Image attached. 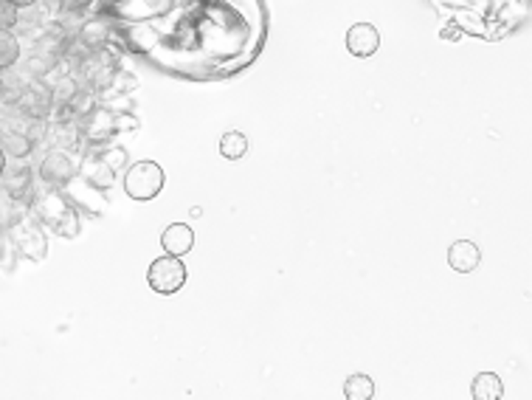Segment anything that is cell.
<instances>
[{"instance_id":"cell-1","label":"cell","mask_w":532,"mask_h":400,"mask_svg":"<svg viewBox=\"0 0 532 400\" xmlns=\"http://www.w3.org/2000/svg\"><path fill=\"white\" fill-rule=\"evenodd\" d=\"M29 206H31V215L40 220V226L48 228V232L68 237V240L80 237V232H82L80 209H76V203L63 192V189L46 186V192L34 195Z\"/></svg>"},{"instance_id":"cell-2","label":"cell","mask_w":532,"mask_h":400,"mask_svg":"<svg viewBox=\"0 0 532 400\" xmlns=\"http://www.w3.org/2000/svg\"><path fill=\"white\" fill-rule=\"evenodd\" d=\"M164 183H166V175H164L161 164H156V161L130 164L124 169V178H122V186H124L127 198L139 200V203H147L152 198H158Z\"/></svg>"},{"instance_id":"cell-3","label":"cell","mask_w":532,"mask_h":400,"mask_svg":"<svg viewBox=\"0 0 532 400\" xmlns=\"http://www.w3.org/2000/svg\"><path fill=\"white\" fill-rule=\"evenodd\" d=\"M80 136L85 149H102L107 147L113 139L119 136V127H116V113L105 105L90 107L85 116L80 119Z\"/></svg>"},{"instance_id":"cell-4","label":"cell","mask_w":532,"mask_h":400,"mask_svg":"<svg viewBox=\"0 0 532 400\" xmlns=\"http://www.w3.org/2000/svg\"><path fill=\"white\" fill-rule=\"evenodd\" d=\"M147 282H149V288L156 294H161V296L178 294L186 285V265H183V260L175 257V254H164L158 260H152L149 271H147Z\"/></svg>"},{"instance_id":"cell-5","label":"cell","mask_w":532,"mask_h":400,"mask_svg":"<svg viewBox=\"0 0 532 400\" xmlns=\"http://www.w3.org/2000/svg\"><path fill=\"white\" fill-rule=\"evenodd\" d=\"M9 234L12 240L17 243V249H21V254L31 262H43L48 257V240L43 234V226L40 220H37L31 212L23 217V220H17L9 226Z\"/></svg>"},{"instance_id":"cell-6","label":"cell","mask_w":532,"mask_h":400,"mask_svg":"<svg viewBox=\"0 0 532 400\" xmlns=\"http://www.w3.org/2000/svg\"><path fill=\"white\" fill-rule=\"evenodd\" d=\"M37 175H40V181L48 189H65L76 175H80V169H76V161L71 152L54 147L43 156L40 166H37Z\"/></svg>"},{"instance_id":"cell-7","label":"cell","mask_w":532,"mask_h":400,"mask_svg":"<svg viewBox=\"0 0 532 400\" xmlns=\"http://www.w3.org/2000/svg\"><path fill=\"white\" fill-rule=\"evenodd\" d=\"M23 116L29 119H51L54 116V107H56V99H54V88L48 80H29L23 93H21V102H17Z\"/></svg>"},{"instance_id":"cell-8","label":"cell","mask_w":532,"mask_h":400,"mask_svg":"<svg viewBox=\"0 0 532 400\" xmlns=\"http://www.w3.org/2000/svg\"><path fill=\"white\" fill-rule=\"evenodd\" d=\"M0 195L6 200H31L34 198V169L31 164L14 161L6 164L4 175H0Z\"/></svg>"},{"instance_id":"cell-9","label":"cell","mask_w":532,"mask_h":400,"mask_svg":"<svg viewBox=\"0 0 532 400\" xmlns=\"http://www.w3.org/2000/svg\"><path fill=\"white\" fill-rule=\"evenodd\" d=\"M380 48V34L372 23H355L347 31V51L358 60H367V56H375Z\"/></svg>"},{"instance_id":"cell-10","label":"cell","mask_w":532,"mask_h":400,"mask_svg":"<svg viewBox=\"0 0 532 400\" xmlns=\"http://www.w3.org/2000/svg\"><path fill=\"white\" fill-rule=\"evenodd\" d=\"M82 178L93 186V189H99V192H107L113 178H116V173L102 161V152L99 149H85L82 152Z\"/></svg>"},{"instance_id":"cell-11","label":"cell","mask_w":532,"mask_h":400,"mask_svg":"<svg viewBox=\"0 0 532 400\" xmlns=\"http://www.w3.org/2000/svg\"><path fill=\"white\" fill-rule=\"evenodd\" d=\"M110 37H113V26H110V21H107L105 14H90L88 21L82 23V29L76 31V40H80L90 51L107 48Z\"/></svg>"},{"instance_id":"cell-12","label":"cell","mask_w":532,"mask_h":400,"mask_svg":"<svg viewBox=\"0 0 532 400\" xmlns=\"http://www.w3.org/2000/svg\"><path fill=\"white\" fill-rule=\"evenodd\" d=\"M482 262V251L477 243L470 240H456L448 249V265L456 274H473Z\"/></svg>"},{"instance_id":"cell-13","label":"cell","mask_w":532,"mask_h":400,"mask_svg":"<svg viewBox=\"0 0 532 400\" xmlns=\"http://www.w3.org/2000/svg\"><path fill=\"white\" fill-rule=\"evenodd\" d=\"M161 249H164V254H175V257L189 254V251L195 249V232H192V226H186V223L166 226L164 234H161Z\"/></svg>"},{"instance_id":"cell-14","label":"cell","mask_w":532,"mask_h":400,"mask_svg":"<svg viewBox=\"0 0 532 400\" xmlns=\"http://www.w3.org/2000/svg\"><path fill=\"white\" fill-rule=\"evenodd\" d=\"M0 147H4V152L14 161H26L37 149V144L26 136V130H21V127L0 130Z\"/></svg>"},{"instance_id":"cell-15","label":"cell","mask_w":532,"mask_h":400,"mask_svg":"<svg viewBox=\"0 0 532 400\" xmlns=\"http://www.w3.org/2000/svg\"><path fill=\"white\" fill-rule=\"evenodd\" d=\"M470 397L473 400H502L504 397V384L496 372H479L470 384Z\"/></svg>"},{"instance_id":"cell-16","label":"cell","mask_w":532,"mask_h":400,"mask_svg":"<svg viewBox=\"0 0 532 400\" xmlns=\"http://www.w3.org/2000/svg\"><path fill=\"white\" fill-rule=\"evenodd\" d=\"M21 56H23L21 37L9 29H0V71L14 68L17 63H21Z\"/></svg>"},{"instance_id":"cell-17","label":"cell","mask_w":532,"mask_h":400,"mask_svg":"<svg viewBox=\"0 0 532 400\" xmlns=\"http://www.w3.org/2000/svg\"><path fill=\"white\" fill-rule=\"evenodd\" d=\"M217 149L225 161H240L245 152H249V139H245V132H240V130H228V132H223Z\"/></svg>"},{"instance_id":"cell-18","label":"cell","mask_w":532,"mask_h":400,"mask_svg":"<svg viewBox=\"0 0 532 400\" xmlns=\"http://www.w3.org/2000/svg\"><path fill=\"white\" fill-rule=\"evenodd\" d=\"M344 397L347 400H372L375 397V380L364 372L350 375L344 380Z\"/></svg>"},{"instance_id":"cell-19","label":"cell","mask_w":532,"mask_h":400,"mask_svg":"<svg viewBox=\"0 0 532 400\" xmlns=\"http://www.w3.org/2000/svg\"><path fill=\"white\" fill-rule=\"evenodd\" d=\"M17 254H21V249H17V243L12 240V234L0 237V271H14Z\"/></svg>"},{"instance_id":"cell-20","label":"cell","mask_w":532,"mask_h":400,"mask_svg":"<svg viewBox=\"0 0 532 400\" xmlns=\"http://www.w3.org/2000/svg\"><path fill=\"white\" fill-rule=\"evenodd\" d=\"M99 152H102V161H105L116 175L127 166V149H124V147H110V144H107V147H102Z\"/></svg>"},{"instance_id":"cell-21","label":"cell","mask_w":532,"mask_h":400,"mask_svg":"<svg viewBox=\"0 0 532 400\" xmlns=\"http://www.w3.org/2000/svg\"><path fill=\"white\" fill-rule=\"evenodd\" d=\"M21 12L23 9H17L12 0H0V29H14L17 21H21Z\"/></svg>"},{"instance_id":"cell-22","label":"cell","mask_w":532,"mask_h":400,"mask_svg":"<svg viewBox=\"0 0 532 400\" xmlns=\"http://www.w3.org/2000/svg\"><path fill=\"white\" fill-rule=\"evenodd\" d=\"M116 127H119V132H124V130L136 132L139 130V119L136 116H127V113H116Z\"/></svg>"},{"instance_id":"cell-23","label":"cell","mask_w":532,"mask_h":400,"mask_svg":"<svg viewBox=\"0 0 532 400\" xmlns=\"http://www.w3.org/2000/svg\"><path fill=\"white\" fill-rule=\"evenodd\" d=\"M12 4H14L17 9H31V6L40 4V0H12Z\"/></svg>"},{"instance_id":"cell-24","label":"cell","mask_w":532,"mask_h":400,"mask_svg":"<svg viewBox=\"0 0 532 400\" xmlns=\"http://www.w3.org/2000/svg\"><path fill=\"white\" fill-rule=\"evenodd\" d=\"M6 164H9V156H6V152H4V147H0V175H4Z\"/></svg>"},{"instance_id":"cell-25","label":"cell","mask_w":532,"mask_h":400,"mask_svg":"<svg viewBox=\"0 0 532 400\" xmlns=\"http://www.w3.org/2000/svg\"><path fill=\"white\" fill-rule=\"evenodd\" d=\"M4 97H6V90H4V82H0V107H4Z\"/></svg>"},{"instance_id":"cell-26","label":"cell","mask_w":532,"mask_h":400,"mask_svg":"<svg viewBox=\"0 0 532 400\" xmlns=\"http://www.w3.org/2000/svg\"><path fill=\"white\" fill-rule=\"evenodd\" d=\"M0 226H4V217H0Z\"/></svg>"}]
</instances>
